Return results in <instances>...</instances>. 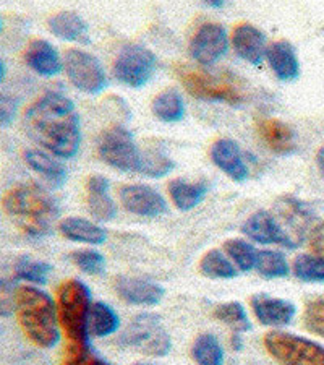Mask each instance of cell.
<instances>
[{
	"instance_id": "obj_38",
	"label": "cell",
	"mask_w": 324,
	"mask_h": 365,
	"mask_svg": "<svg viewBox=\"0 0 324 365\" xmlns=\"http://www.w3.org/2000/svg\"><path fill=\"white\" fill-rule=\"evenodd\" d=\"M303 323L308 331L324 338V300H310L305 307Z\"/></svg>"
},
{
	"instance_id": "obj_10",
	"label": "cell",
	"mask_w": 324,
	"mask_h": 365,
	"mask_svg": "<svg viewBox=\"0 0 324 365\" xmlns=\"http://www.w3.org/2000/svg\"><path fill=\"white\" fill-rule=\"evenodd\" d=\"M65 72L70 83L86 94H99L108 86V76L101 62L90 52L68 49L65 54Z\"/></svg>"
},
{
	"instance_id": "obj_37",
	"label": "cell",
	"mask_w": 324,
	"mask_h": 365,
	"mask_svg": "<svg viewBox=\"0 0 324 365\" xmlns=\"http://www.w3.org/2000/svg\"><path fill=\"white\" fill-rule=\"evenodd\" d=\"M70 258L81 272L88 274L98 276L103 274L105 269V258L98 250H76L70 255Z\"/></svg>"
},
{
	"instance_id": "obj_8",
	"label": "cell",
	"mask_w": 324,
	"mask_h": 365,
	"mask_svg": "<svg viewBox=\"0 0 324 365\" xmlns=\"http://www.w3.org/2000/svg\"><path fill=\"white\" fill-rule=\"evenodd\" d=\"M179 76L185 86V90L192 96L203 99V101L227 103L232 106H237L244 101L240 90L235 85H232L231 81L206 73L203 70L184 66L179 67Z\"/></svg>"
},
{
	"instance_id": "obj_40",
	"label": "cell",
	"mask_w": 324,
	"mask_h": 365,
	"mask_svg": "<svg viewBox=\"0 0 324 365\" xmlns=\"http://www.w3.org/2000/svg\"><path fill=\"white\" fill-rule=\"evenodd\" d=\"M16 109H19L16 99L2 94V99H0V123H2V127H9V123L14 122Z\"/></svg>"
},
{
	"instance_id": "obj_22",
	"label": "cell",
	"mask_w": 324,
	"mask_h": 365,
	"mask_svg": "<svg viewBox=\"0 0 324 365\" xmlns=\"http://www.w3.org/2000/svg\"><path fill=\"white\" fill-rule=\"evenodd\" d=\"M266 58L274 75L281 81H293L300 75V62L296 49L287 41H276L268 47Z\"/></svg>"
},
{
	"instance_id": "obj_11",
	"label": "cell",
	"mask_w": 324,
	"mask_h": 365,
	"mask_svg": "<svg viewBox=\"0 0 324 365\" xmlns=\"http://www.w3.org/2000/svg\"><path fill=\"white\" fill-rule=\"evenodd\" d=\"M227 49V31L219 23H204L199 26L188 46L192 57L202 66H213L226 56Z\"/></svg>"
},
{
	"instance_id": "obj_7",
	"label": "cell",
	"mask_w": 324,
	"mask_h": 365,
	"mask_svg": "<svg viewBox=\"0 0 324 365\" xmlns=\"http://www.w3.org/2000/svg\"><path fill=\"white\" fill-rule=\"evenodd\" d=\"M99 156L110 168L122 173H140L143 153L138 150L132 132L125 127L114 125L104 130L98 143Z\"/></svg>"
},
{
	"instance_id": "obj_13",
	"label": "cell",
	"mask_w": 324,
	"mask_h": 365,
	"mask_svg": "<svg viewBox=\"0 0 324 365\" xmlns=\"http://www.w3.org/2000/svg\"><path fill=\"white\" fill-rule=\"evenodd\" d=\"M122 205L130 213L157 217L167 213V203L161 193L148 185H123L119 190Z\"/></svg>"
},
{
	"instance_id": "obj_26",
	"label": "cell",
	"mask_w": 324,
	"mask_h": 365,
	"mask_svg": "<svg viewBox=\"0 0 324 365\" xmlns=\"http://www.w3.org/2000/svg\"><path fill=\"white\" fill-rule=\"evenodd\" d=\"M206 193H208L206 182L192 184V182H187L184 179H174L169 184V195L180 211L193 210L194 206H198L203 202Z\"/></svg>"
},
{
	"instance_id": "obj_14",
	"label": "cell",
	"mask_w": 324,
	"mask_h": 365,
	"mask_svg": "<svg viewBox=\"0 0 324 365\" xmlns=\"http://www.w3.org/2000/svg\"><path fill=\"white\" fill-rule=\"evenodd\" d=\"M251 310L264 327H286L296 317V305L291 300L268 294H255L251 297Z\"/></svg>"
},
{
	"instance_id": "obj_44",
	"label": "cell",
	"mask_w": 324,
	"mask_h": 365,
	"mask_svg": "<svg viewBox=\"0 0 324 365\" xmlns=\"http://www.w3.org/2000/svg\"><path fill=\"white\" fill-rule=\"evenodd\" d=\"M206 7H213V9H221L224 7V2H219V0H213V2H204Z\"/></svg>"
},
{
	"instance_id": "obj_1",
	"label": "cell",
	"mask_w": 324,
	"mask_h": 365,
	"mask_svg": "<svg viewBox=\"0 0 324 365\" xmlns=\"http://www.w3.org/2000/svg\"><path fill=\"white\" fill-rule=\"evenodd\" d=\"M25 130L34 143L58 158L70 160L80 150V115L72 99L62 93L47 91L29 106Z\"/></svg>"
},
{
	"instance_id": "obj_18",
	"label": "cell",
	"mask_w": 324,
	"mask_h": 365,
	"mask_svg": "<svg viewBox=\"0 0 324 365\" xmlns=\"http://www.w3.org/2000/svg\"><path fill=\"white\" fill-rule=\"evenodd\" d=\"M276 211H278L281 222H284L288 227V234H291V237L296 240L298 245L302 242L311 220H313L311 211L306 208L303 203H300L298 200L292 197H282L279 202L276 203Z\"/></svg>"
},
{
	"instance_id": "obj_27",
	"label": "cell",
	"mask_w": 324,
	"mask_h": 365,
	"mask_svg": "<svg viewBox=\"0 0 324 365\" xmlns=\"http://www.w3.org/2000/svg\"><path fill=\"white\" fill-rule=\"evenodd\" d=\"M120 319L110 305L104 302H94L90 315V334L98 338H105L119 329Z\"/></svg>"
},
{
	"instance_id": "obj_45",
	"label": "cell",
	"mask_w": 324,
	"mask_h": 365,
	"mask_svg": "<svg viewBox=\"0 0 324 365\" xmlns=\"http://www.w3.org/2000/svg\"><path fill=\"white\" fill-rule=\"evenodd\" d=\"M0 70H2V80H5V72H7V67H5V62L0 63Z\"/></svg>"
},
{
	"instance_id": "obj_24",
	"label": "cell",
	"mask_w": 324,
	"mask_h": 365,
	"mask_svg": "<svg viewBox=\"0 0 324 365\" xmlns=\"http://www.w3.org/2000/svg\"><path fill=\"white\" fill-rule=\"evenodd\" d=\"M58 229H61V232L65 237L73 240V242L101 245L108 239V232L101 226L94 225V222L78 216L65 217Z\"/></svg>"
},
{
	"instance_id": "obj_46",
	"label": "cell",
	"mask_w": 324,
	"mask_h": 365,
	"mask_svg": "<svg viewBox=\"0 0 324 365\" xmlns=\"http://www.w3.org/2000/svg\"><path fill=\"white\" fill-rule=\"evenodd\" d=\"M132 365H155V364H151V362H135Z\"/></svg>"
},
{
	"instance_id": "obj_6",
	"label": "cell",
	"mask_w": 324,
	"mask_h": 365,
	"mask_svg": "<svg viewBox=\"0 0 324 365\" xmlns=\"http://www.w3.org/2000/svg\"><path fill=\"white\" fill-rule=\"evenodd\" d=\"M120 344L133 347L146 356L164 357L169 354L172 343L157 315L140 314L127 327L120 336Z\"/></svg>"
},
{
	"instance_id": "obj_28",
	"label": "cell",
	"mask_w": 324,
	"mask_h": 365,
	"mask_svg": "<svg viewBox=\"0 0 324 365\" xmlns=\"http://www.w3.org/2000/svg\"><path fill=\"white\" fill-rule=\"evenodd\" d=\"M152 114L161 122H179L185 115V104L180 93L175 90L164 91L152 101Z\"/></svg>"
},
{
	"instance_id": "obj_42",
	"label": "cell",
	"mask_w": 324,
	"mask_h": 365,
	"mask_svg": "<svg viewBox=\"0 0 324 365\" xmlns=\"http://www.w3.org/2000/svg\"><path fill=\"white\" fill-rule=\"evenodd\" d=\"M316 166L318 170H320L321 178L324 179V148H320L316 153Z\"/></svg>"
},
{
	"instance_id": "obj_25",
	"label": "cell",
	"mask_w": 324,
	"mask_h": 365,
	"mask_svg": "<svg viewBox=\"0 0 324 365\" xmlns=\"http://www.w3.org/2000/svg\"><path fill=\"white\" fill-rule=\"evenodd\" d=\"M25 161L34 173H38L51 185L62 187L68 179V173L63 168V164L44 151L28 150L25 153Z\"/></svg>"
},
{
	"instance_id": "obj_19",
	"label": "cell",
	"mask_w": 324,
	"mask_h": 365,
	"mask_svg": "<svg viewBox=\"0 0 324 365\" xmlns=\"http://www.w3.org/2000/svg\"><path fill=\"white\" fill-rule=\"evenodd\" d=\"M28 67L43 76H56L62 72L61 56L54 46L46 39H34L25 51Z\"/></svg>"
},
{
	"instance_id": "obj_16",
	"label": "cell",
	"mask_w": 324,
	"mask_h": 365,
	"mask_svg": "<svg viewBox=\"0 0 324 365\" xmlns=\"http://www.w3.org/2000/svg\"><path fill=\"white\" fill-rule=\"evenodd\" d=\"M232 44L239 57L251 63V66H259L266 57V36H264L261 29L250 25V23H240L234 29Z\"/></svg>"
},
{
	"instance_id": "obj_29",
	"label": "cell",
	"mask_w": 324,
	"mask_h": 365,
	"mask_svg": "<svg viewBox=\"0 0 324 365\" xmlns=\"http://www.w3.org/2000/svg\"><path fill=\"white\" fill-rule=\"evenodd\" d=\"M192 354L198 365H222L224 349L214 334L204 333L194 339Z\"/></svg>"
},
{
	"instance_id": "obj_34",
	"label": "cell",
	"mask_w": 324,
	"mask_h": 365,
	"mask_svg": "<svg viewBox=\"0 0 324 365\" xmlns=\"http://www.w3.org/2000/svg\"><path fill=\"white\" fill-rule=\"evenodd\" d=\"M224 250L231 260L235 262L240 272H250L256 267V257L258 253L253 249V245L246 242V240L241 239H229L224 244Z\"/></svg>"
},
{
	"instance_id": "obj_3",
	"label": "cell",
	"mask_w": 324,
	"mask_h": 365,
	"mask_svg": "<svg viewBox=\"0 0 324 365\" xmlns=\"http://www.w3.org/2000/svg\"><path fill=\"white\" fill-rule=\"evenodd\" d=\"M15 307L23 331L34 344L44 349L57 346L61 339V322L54 300L49 294L39 287H19L15 292Z\"/></svg>"
},
{
	"instance_id": "obj_39",
	"label": "cell",
	"mask_w": 324,
	"mask_h": 365,
	"mask_svg": "<svg viewBox=\"0 0 324 365\" xmlns=\"http://www.w3.org/2000/svg\"><path fill=\"white\" fill-rule=\"evenodd\" d=\"M63 365H110L103 357L94 354L91 347L86 349H68V356Z\"/></svg>"
},
{
	"instance_id": "obj_43",
	"label": "cell",
	"mask_w": 324,
	"mask_h": 365,
	"mask_svg": "<svg viewBox=\"0 0 324 365\" xmlns=\"http://www.w3.org/2000/svg\"><path fill=\"white\" fill-rule=\"evenodd\" d=\"M232 347L235 351H241V347H244V343H241V338L239 336V333L232 338Z\"/></svg>"
},
{
	"instance_id": "obj_41",
	"label": "cell",
	"mask_w": 324,
	"mask_h": 365,
	"mask_svg": "<svg viewBox=\"0 0 324 365\" xmlns=\"http://www.w3.org/2000/svg\"><path fill=\"white\" fill-rule=\"evenodd\" d=\"M310 247L311 252L315 253V257L324 260V222L313 227V231L310 234Z\"/></svg>"
},
{
	"instance_id": "obj_36",
	"label": "cell",
	"mask_w": 324,
	"mask_h": 365,
	"mask_svg": "<svg viewBox=\"0 0 324 365\" xmlns=\"http://www.w3.org/2000/svg\"><path fill=\"white\" fill-rule=\"evenodd\" d=\"M293 274L303 282H324V260L315 255H298L293 260Z\"/></svg>"
},
{
	"instance_id": "obj_4",
	"label": "cell",
	"mask_w": 324,
	"mask_h": 365,
	"mask_svg": "<svg viewBox=\"0 0 324 365\" xmlns=\"http://www.w3.org/2000/svg\"><path fill=\"white\" fill-rule=\"evenodd\" d=\"M91 292L80 279H68L58 287V322L68 339V349L90 347Z\"/></svg>"
},
{
	"instance_id": "obj_5",
	"label": "cell",
	"mask_w": 324,
	"mask_h": 365,
	"mask_svg": "<svg viewBox=\"0 0 324 365\" xmlns=\"http://www.w3.org/2000/svg\"><path fill=\"white\" fill-rule=\"evenodd\" d=\"M264 346L282 365H324V346L292 333L271 331Z\"/></svg>"
},
{
	"instance_id": "obj_30",
	"label": "cell",
	"mask_w": 324,
	"mask_h": 365,
	"mask_svg": "<svg viewBox=\"0 0 324 365\" xmlns=\"http://www.w3.org/2000/svg\"><path fill=\"white\" fill-rule=\"evenodd\" d=\"M51 269L52 267L49 263L34 260L31 257L23 255L15 262L14 273H15V278L34 282V284L38 286H44L47 282V278H49Z\"/></svg>"
},
{
	"instance_id": "obj_33",
	"label": "cell",
	"mask_w": 324,
	"mask_h": 365,
	"mask_svg": "<svg viewBox=\"0 0 324 365\" xmlns=\"http://www.w3.org/2000/svg\"><path fill=\"white\" fill-rule=\"evenodd\" d=\"M214 317L217 320L231 327L235 333H244L250 331L251 323L246 317V312L244 305L240 302H227L221 304L214 309Z\"/></svg>"
},
{
	"instance_id": "obj_23",
	"label": "cell",
	"mask_w": 324,
	"mask_h": 365,
	"mask_svg": "<svg viewBox=\"0 0 324 365\" xmlns=\"http://www.w3.org/2000/svg\"><path fill=\"white\" fill-rule=\"evenodd\" d=\"M51 33L63 41H72V43H90V34H88L86 21L75 11H61L49 20Z\"/></svg>"
},
{
	"instance_id": "obj_12",
	"label": "cell",
	"mask_w": 324,
	"mask_h": 365,
	"mask_svg": "<svg viewBox=\"0 0 324 365\" xmlns=\"http://www.w3.org/2000/svg\"><path fill=\"white\" fill-rule=\"evenodd\" d=\"M241 232L263 245H281L286 249H296L297 247V242L291 237L284 226L266 210H259L253 213L241 226Z\"/></svg>"
},
{
	"instance_id": "obj_15",
	"label": "cell",
	"mask_w": 324,
	"mask_h": 365,
	"mask_svg": "<svg viewBox=\"0 0 324 365\" xmlns=\"http://www.w3.org/2000/svg\"><path fill=\"white\" fill-rule=\"evenodd\" d=\"M114 289L122 300L132 305H156L164 297V287L150 279L119 276L114 281Z\"/></svg>"
},
{
	"instance_id": "obj_9",
	"label": "cell",
	"mask_w": 324,
	"mask_h": 365,
	"mask_svg": "<svg viewBox=\"0 0 324 365\" xmlns=\"http://www.w3.org/2000/svg\"><path fill=\"white\" fill-rule=\"evenodd\" d=\"M156 70V56L140 44L123 46L114 62V75L120 83L141 88L151 80Z\"/></svg>"
},
{
	"instance_id": "obj_32",
	"label": "cell",
	"mask_w": 324,
	"mask_h": 365,
	"mask_svg": "<svg viewBox=\"0 0 324 365\" xmlns=\"http://www.w3.org/2000/svg\"><path fill=\"white\" fill-rule=\"evenodd\" d=\"M256 269L263 278L278 279L288 274V263L281 252L263 250L256 257Z\"/></svg>"
},
{
	"instance_id": "obj_31",
	"label": "cell",
	"mask_w": 324,
	"mask_h": 365,
	"mask_svg": "<svg viewBox=\"0 0 324 365\" xmlns=\"http://www.w3.org/2000/svg\"><path fill=\"white\" fill-rule=\"evenodd\" d=\"M199 269L204 276L216 279H232L237 276V269L219 250H209L206 253L199 263Z\"/></svg>"
},
{
	"instance_id": "obj_2",
	"label": "cell",
	"mask_w": 324,
	"mask_h": 365,
	"mask_svg": "<svg viewBox=\"0 0 324 365\" xmlns=\"http://www.w3.org/2000/svg\"><path fill=\"white\" fill-rule=\"evenodd\" d=\"M4 210L11 221L29 237L49 234L58 217V203L38 185H16L5 193Z\"/></svg>"
},
{
	"instance_id": "obj_35",
	"label": "cell",
	"mask_w": 324,
	"mask_h": 365,
	"mask_svg": "<svg viewBox=\"0 0 324 365\" xmlns=\"http://www.w3.org/2000/svg\"><path fill=\"white\" fill-rule=\"evenodd\" d=\"M174 168V161L170 160L166 153H162L161 150H148L143 153L140 173L148 175V178L159 179L167 175L169 173H172Z\"/></svg>"
},
{
	"instance_id": "obj_17",
	"label": "cell",
	"mask_w": 324,
	"mask_h": 365,
	"mask_svg": "<svg viewBox=\"0 0 324 365\" xmlns=\"http://www.w3.org/2000/svg\"><path fill=\"white\" fill-rule=\"evenodd\" d=\"M211 160L224 174L235 182H245L249 179V168L244 161L240 146L234 140L221 138L211 148Z\"/></svg>"
},
{
	"instance_id": "obj_20",
	"label": "cell",
	"mask_w": 324,
	"mask_h": 365,
	"mask_svg": "<svg viewBox=\"0 0 324 365\" xmlns=\"http://www.w3.org/2000/svg\"><path fill=\"white\" fill-rule=\"evenodd\" d=\"M258 132L271 151L287 156L297 150L296 133L286 122L279 119H263L258 123Z\"/></svg>"
},
{
	"instance_id": "obj_21",
	"label": "cell",
	"mask_w": 324,
	"mask_h": 365,
	"mask_svg": "<svg viewBox=\"0 0 324 365\" xmlns=\"http://www.w3.org/2000/svg\"><path fill=\"white\" fill-rule=\"evenodd\" d=\"M109 180L103 175H93L88 180V206L98 221L108 222L117 216V206L109 193Z\"/></svg>"
}]
</instances>
